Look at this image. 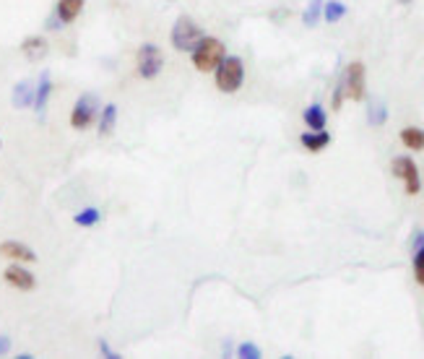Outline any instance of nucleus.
I'll return each instance as SVG.
<instances>
[{
	"label": "nucleus",
	"instance_id": "1",
	"mask_svg": "<svg viewBox=\"0 0 424 359\" xmlns=\"http://www.w3.org/2000/svg\"><path fill=\"white\" fill-rule=\"evenodd\" d=\"M213 84L221 94H237L245 84V60L239 55H224L213 68Z\"/></svg>",
	"mask_w": 424,
	"mask_h": 359
},
{
	"label": "nucleus",
	"instance_id": "2",
	"mask_svg": "<svg viewBox=\"0 0 424 359\" xmlns=\"http://www.w3.org/2000/svg\"><path fill=\"white\" fill-rule=\"evenodd\" d=\"M224 55H227V44L208 34L190 50V60H193V68L198 73H213V68L219 65Z\"/></svg>",
	"mask_w": 424,
	"mask_h": 359
},
{
	"label": "nucleus",
	"instance_id": "3",
	"mask_svg": "<svg viewBox=\"0 0 424 359\" xmlns=\"http://www.w3.org/2000/svg\"><path fill=\"white\" fill-rule=\"evenodd\" d=\"M206 37V32L201 29V24L195 21L193 16H187V13H182V16L172 24V32H170V42L172 47L177 52H187L190 55V50H193L195 44L201 42Z\"/></svg>",
	"mask_w": 424,
	"mask_h": 359
},
{
	"label": "nucleus",
	"instance_id": "4",
	"mask_svg": "<svg viewBox=\"0 0 424 359\" xmlns=\"http://www.w3.org/2000/svg\"><path fill=\"white\" fill-rule=\"evenodd\" d=\"M99 110H102V102L96 94H81L70 110V128L73 130H89L99 118Z\"/></svg>",
	"mask_w": 424,
	"mask_h": 359
},
{
	"label": "nucleus",
	"instance_id": "5",
	"mask_svg": "<svg viewBox=\"0 0 424 359\" xmlns=\"http://www.w3.org/2000/svg\"><path fill=\"white\" fill-rule=\"evenodd\" d=\"M390 172H393V177H399L404 182V190H406V196H419L422 193V175H419V167L411 156H396L393 162H390Z\"/></svg>",
	"mask_w": 424,
	"mask_h": 359
},
{
	"label": "nucleus",
	"instance_id": "6",
	"mask_svg": "<svg viewBox=\"0 0 424 359\" xmlns=\"http://www.w3.org/2000/svg\"><path fill=\"white\" fill-rule=\"evenodd\" d=\"M161 68H164V52L159 50V44L144 42L138 47V58H136V70L138 76L144 81H154L159 76Z\"/></svg>",
	"mask_w": 424,
	"mask_h": 359
},
{
	"label": "nucleus",
	"instance_id": "7",
	"mask_svg": "<svg viewBox=\"0 0 424 359\" xmlns=\"http://www.w3.org/2000/svg\"><path fill=\"white\" fill-rule=\"evenodd\" d=\"M341 84H344V94L351 102H362L367 96V73H365V63L362 60H351L341 76Z\"/></svg>",
	"mask_w": 424,
	"mask_h": 359
},
{
	"label": "nucleus",
	"instance_id": "8",
	"mask_svg": "<svg viewBox=\"0 0 424 359\" xmlns=\"http://www.w3.org/2000/svg\"><path fill=\"white\" fill-rule=\"evenodd\" d=\"M3 282L8 284V286H13V289L18 291H32L37 289V276L26 268V263H13L6 265V271H3Z\"/></svg>",
	"mask_w": 424,
	"mask_h": 359
},
{
	"label": "nucleus",
	"instance_id": "9",
	"mask_svg": "<svg viewBox=\"0 0 424 359\" xmlns=\"http://www.w3.org/2000/svg\"><path fill=\"white\" fill-rule=\"evenodd\" d=\"M0 256L16 260V263H37V253L29 245L18 242V239H3L0 242Z\"/></svg>",
	"mask_w": 424,
	"mask_h": 359
},
{
	"label": "nucleus",
	"instance_id": "10",
	"mask_svg": "<svg viewBox=\"0 0 424 359\" xmlns=\"http://www.w3.org/2000/svg\"><path fill=\"white\" fill-rule=\"evenodd\" d=\"M21 52H24L26 60H32V63H39V60L50 52V42L44 39L42 34H29L21 39Z\"/></svg>",
	"mask_w": 424,
	"mask_h": 359
},
{
	"label": "nucleus",
	"instance_id": "11",
	"mask_svg": "<svg viewBox=\"0 0 424 359\" xmlns=\"http://www.w3.org/2000/svg\"><path fill=\"white\" fill-rule=\"evenodd\" d=\"M331 133L323 128V130H305L302 136H299V144H302V149L305 151H310V154H320L323 149H328L331 146Z\"/></svg>",
	"mask_w": 424,
	"mask_h": 359
},
{
	"label": "nucleus",
	"instance_id": "12",
	"mask_svg": "<svg viewBox=\"0 0 424 359\" xmlns=\"http://www.w3.org/2000/svg\"><path fill=\"white\" fill-rule=\"evenodd\" d=\"M52 96V78H50V70H42V76L37 81V89H35V112L42 118L44 110H47V102H50Z\"/></svg>",
	"mask_w": 424,
	"mask_h": 359
},
{
	"label": "nucleus",
	"instance_id": "13",
	"mask_svg": "<svg viewBox=\"0 0 424 359\" xmlns=\"http://www.w3.org/2000/svg\"><path fill=\"white\" fill-rule=\"evenodd\" d=\"M84 6H86V0H58V3H55V13H58V18L63 24L68 26L84 13Z\"/></svg>",
	"mask_w": 424,
	"mask_h": 359
},
{
	"label": "nucleus",
	"instance_id": "14",
	"mask_svg": "<svg viewBox=\"0 0 424 359\" xmlns=\"http://www.w3.org/2000/svg\"><path fill=\"white\" fill-rule=\"evenodd\" d=\"M35 89H37V84H32V81H18V84L13 86V94H11L13 107H16V110L35 107Z\"/></svg>",
	"mask_w": 424,
	"mask_h": 359
},
{
	"label": "nucleus",
	"instance_id": "15",
	"mask_svg": "<svg viewBox=\"0 0 424 359\" xmlns=\"http://www.w3.org/2000/svg\"><path fill=\"white\" fill-rule=\"evenodd\" d=\"M302 120H305L307 130H323L328 128V112H325V107L318 102H313L310 107H305V112H302Z\"/></svg>",
	"mask_w": 424,
	"mask_h": 359
},
{
	"label": "nucleus",
	"instance_id": "16",
	"mask_svg": "<svg viewBox=\"0 0 424 359\" xmlns=\"http://www.w3.org/2000/svg\"><path fill=\"white\" fill-rule=\"evenodd\" d=\"M118 125V104H102L99 110V118H96V128H99V136L107 138Z\"/></svg>",
	"mask_w": 424,
	"mask_h": 359
},
{
	"label": "nucleus",
	"instance_id": "17",
	"mask_svg": "<svg viewBox=\"0 0 424 359\" xmlns=\"http://www.w3.org/2000/svg\"><path fill=\"white\" fill-rule=\"evenodd\" d=\"M399 138L409 151H424V128H419V125H406V128H401Z\"/></svg>",
	"mask_w": 424,
	"mask_h": 359
},
{
	"label": "nucleus",
	"instance_id": "18",
	"mask_svg": "<svg viewBox=\"0 0 424 359\" xmlns=\"http://www.w3.org/2000/svg\"><path fill=\"white\" fill-rule=\"evenodd\" d=\"M347 13H349L347 3H341V0H325V3H323V18H325V24H339Z\"/></svg>",
	"mask_w": 424,
	"mask_h": 359
},
{
	"label": "nucleus",
	"instance_id": "19",
	"mask_svg": "<svg viewBox=\"0 0 424 359\" xmlns=\"http://www.w3.org/2000/svg\"><path fill=\"white\" fill-rule=\"evenodd\" d=\"M99 222H102V211H99L96 206H86V208L76 211V216H73V224H76V227H84V229L96 227Z\"/></svg>",
	"mask_w": 424,
	"mask_h": 359
},
{
	"label": "nucleus",
	"instance_id": "20",
	"mask_svg": "<svg viewBox=\"0 0 424 359\" xmlns=\"http://www.w3.org/2000/svg\"><path fill=\"white\" fill-rule=\"evenodd\" d=\"M367 122H370L373 128L385 125V122H388V107L382 102H370V107H367Z\"/></svg>",
	"mask_w": 424,
	"mask_h": 359
},
{
	"label": "nucleus",
	"instance_id": "21",
	"mask_svg": "<svg viewBox=\"0 0 424 359\" xmlns=\"http://www.w3.org/2000/svg\"><path fill=\"white\" fill-rule=\"evenodd\" d=\"M323 3H325V0H310V3H307V8L302 11V24L318 26V21L323 18Z\"/></svg>",
	"mask_w": 424,
	"mask_h": 359
},
{
	"label": "nucleus",
	"instance_id": "22",
	"mask_svg": "<svg viewBox=\"0 0 424 359\" xmlns=\"http://www.w3.org/2000/svg\"><path fill=\"white\" fill-rule=\"evenodd\" d=\"M411 268H414V282L419 284V286H424V245H419V248H411Z\"/></svg>",
	"mask_w": 424,
	"mask_h": 359
},
{
	"label": "nucleus",
	"instance_id": "23",
	"mask_svg": "<svg viewBox=\"0 0 424 359\" xmlns=\"http://www.w3.org/2000/svg\"><path fill=\"white\" fill-rule=\"evenodd\" d=\"M237 357H242V359H261V357H263V351H261V346H258V344L242 341L237 346Z\"/></svg>",
	"mask_w": 424,
	"mask_h": 359
},
{
	"label": "nucleus",
	"instance_id": "24",
	"mask_svg": "<svg viewBox=\"0 0 424 359\" xmlns=\"http://www.w3.org/2000/svg\"><path fill=\"white\" fill-rule=\"evenodd\" d=\"M344 99H347V94H344V84H341V78H339V84H336V89H333V96H331V107H333V110H341Z\"/></svg>",
	"mask_w": 424,
	"mask_h": 359
},
{
	"label": "nucleus",
	"instance_id": "25",
	"mask_svg": "<svg viewBox=\"0 0 424 359\" xmlns=\"http://www.w3.org/2000/svg\"><path fill=\"white\" fill-rule=\"evenodd\" d=\"M96 346H99V351H102L104 359H123V354L112 349L110 344H107V339H99V344H96Z\"/></svg>",
	"mask_w": 424,
	"mask_h": 359
},
{
	"label": "nucleus",
	"instance_id": "26",
	"mask_svg": "<svg viewBox=\"0 0 424 359\" xmlns=\"http://www.w3.org/2000/svg\"><path fill=\"white\" fill-rule=\"evenodd\" d=\"M63 26H66V24L60 21L58 13H55V11H52V13H50V16H47V18H44V29H50V32H60Z\"/></svg>",
	"mask_w": 424,
	"mask_h": 359
},
{
	"label": "nucleus",
	"instance_id": "27",
	"mask_svg": "<svg viewBox=\"0 0 424 359\" xmlns=\"http://www.w3.org/2000/svg\"><path fill=\"white\" fill-rule=\"evenodd\" d=\"M11 351V339L6 334H0V357H6Z\"/></svg>",
	"mask_w": 424,
	"mask_h": 359
},
{
	"label": "nucleus",
	"instance_id": "28",
	"mask_svg": "<svg viewBox=\"0 0 424 359\" xmlns=\"http://www.w3.org/2000/svg\"><path fill=\"white\" fill-rule=\"evenodd\" d=\"M419 245H424V229H416L414 239H411V248H419Z\"/></svg>",
	"mask_w": 424,
	"mask_h": 359
},
{
	"label": "nucleus",
	"instance_id": "29",
	"mask_svg": "<svg viewBox=\"0 0 424 359\" xmlns=\"http://www.w3.org/2000/svg\"><path fill=\"white\" fill-rule=\"evenodd\" d=\"M399 3H404V6H406V3H411V0H399Z\"/></svg>",
	"mask_w": 424,
	"mask_h": 359
},
{
	"label": "nucleus",
	"instance_id": "30",
	"mask_svg": "<svg viewBox=\"0 0 424 359\" xmlns=\"http://www.w3.org/2000/svg\"><path fill=\"white\" fill-rule=\"evenodd\" d=\"M0 146H3V141H0Z\"/></svg>",
	"mask_w": 424,
	"mask_h": 359
}]
</instances>
